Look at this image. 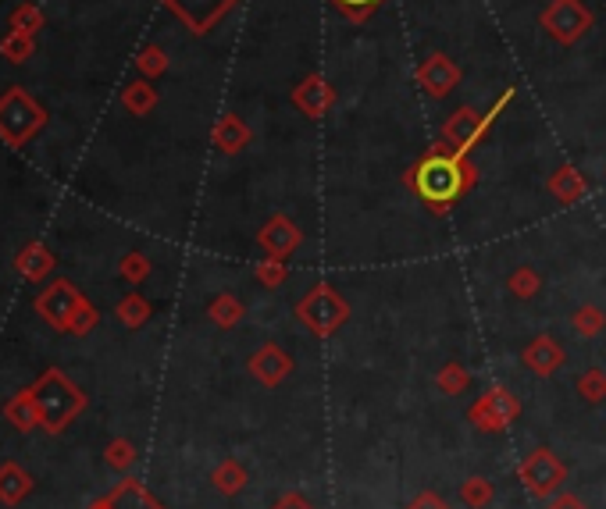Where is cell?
Masks as SVG:
<instances>
[{"instance_id": "obj_1", "label": "cell", "mask_w": 606, "mask_h": 509, "mask_svg": "<svg viewBox=\"0 0 606 509\" xmlns=\"http://www.w3.org/2000/svg\"><path fill=\"white\" fill-rule=\"evenodd\" d=\"M407 182L432 211L443 214L471 189V182H475V164L460 154H450V150H435V154L421 157V161L410 168Z\"/></svg>"}, {"instance_id": "obj_2", "label": "cell", "mask_w": 606, "mask_h": 509, "mask_svg": "<svg viewBox=\"0 0 606 509\" xmlns=\"http://www.w3.org/2000/svg\"><path fill=\"white\" fill-rule=\"evenodd\" d=\"M29 392H33L36 406H40V421L50 435H61V431L86 410V392H82L75 381H68V374L58 371V367H50L47 374H40V378L29 385Z\"/></svg>"}, {"instance_id": "obj_3", "label": "cell", "mask_w": 606, "mask_h": 509, "mask_svg": "<svg viewBox=\"0 0 606 509\" xmlns=\"http://www.w3.org/2000/svg\"><path fill=\"white\" fill-rule=\"evenodd\" d=\"M47 125V111L22 86L4 89L0 97V139L8 146H25Z\"/></svg>"}, {"instance_id": "obj_4", "label": "cell", "mask_w": 606, "mask_h": 509, "mask_svg": "<svg viewBox=\"0 0 606 509\" xmlns=\"http://www.w3.org/2000/svg\"><path fill=\"white\" fill-rule=\"evenodd\" d=\"M296 317L307 332H314L318 339H328V335H336L339 324L350 317V307H346V299H339L332 292V285H314L307 296L296 303Z\"/></svg>"}, {"instance_id": "obj_5", "label": "cell", "mask_w": 606, "mask_h": 509, "mask_svg": "<svg viewBox=\"0 0 606 509\" xmlns=\"http://www.w3.org/2000/svg\"><path fill=\"white\" fill-rule=\"evenodd\" d=\"M517 477H521V485L528 488V495L549 499V495H557L560 485L567 481V467L553 449H532V453L521 460V467H517Z\"/></svg>"}, {"instance_id": "obj_6", "label": "cell", "mask_w": 606, "mask_h": 509, "mask_svg": "<svg viewBox=\"0 0 606 509\" xmlns=\"http://www.w3.org/2000/svg\"><path fill=\"white\" fill-rule=\"evenodd\" d=\"M517 417H521V399L503 385L489 388V392L478 396L475 403H471V410H467V421L478 431H507Z\"/></svg>"}, {"instance_id": "obj_7", "label": "cell", "mask_w": 606, "mask_h": 509, "mask_svg": "<svg viewBox=\"0 0 606 509\" xmlns=\"http://www.w3.org/2000/svg\"><path fill=\"white\" fill-rule=\"evenodd\" d=\"M86 303V296H82L79 289H75L72 282H65V278H58V282H50L47 289L36 296V314L43 317V321L50 324V328H58V332H68L72 328V317L75 310Z\"/></svg>"}, {"instance_id": "obj_8", "label": "cell", "mask_w": 606, "mask_h": 509, "mask_svg": "<svg viewBox=\"0 0 606 509\" xmlns=\"http://www.w3.org/2000/svg\"><path fill=\"white\" fill-rule=\"evenodd\" d=\"M542 25H546L560 43H574L592 25V15L578 0H553V8L542 15Z\"/></svg>"}, {"instance_id": "obj_9", "label": "cell", "mask_w": 606, "mask_h": 509, "mask_svg": "<svg viewBox=\"0 0 606 509\" xmlns=\"http://www.w3.org/2000/svg\"><path fill=\"white\" fill-rule=\"evenodd\" d=\"M492 118H496V114L482 118V114L471 111V107H460V111H453V118L446 122V129H443L446 143H450V154L467 157V150H471V146L478 143V136H482V132L489 129Z\"/></svg>"}, {"instance_id": "obj_10", "label": "cell", "mask_w": 606, "mask_h": 509, "mask_svg": "<svg viewBox=\"0 0 606 509\" xmlns=\"http://www.w3.org/2000/svg\"><path fill=\"white\" fill-rule=\"evenodd\" d=\"M257 243H261V250L268 253V257L286 260L289 253L300 250L303 232L296 228V221L286 218V214H275V218H271L268 225H264L261 232H257Z\"/></svg>"}, {"instance_id": "obj_11", "label": "cell", "mask_w": 606, "mask_h": 509, "mask_svg": "<svg viewBox=\"0 0 606 509\" xmlns=\"http://www.w3.org/2000/svg\"><path fill=\"white\" fill-rule=\"evenodd\" d=\"M164 4H168V8H172L175 15L193 29V33H207V29H211V25L218 22V18H222L236 0H164Z\"/></svg>"}, {"instance_id": "obj_12", "label": "cell", "mask_w": 606, "mask_h": 509, "mask_svg": "<svg viewBox=\"0 0 606 509\" xmlns=\"http://www.w3.org/2000/svg\"><path fill=\"white\" fill-rule=\"evenodd\" d=\"M289 371H293V360H289L286 349L275 346V342H268V346H261L250 356V374H254L264 388H279L282 381L289 378Z\"/></svg>"}, {"instance_id": "obj_13", "label": "cell", "mask_w": 606, "mask_h": 509, "mask_svg": "<svg viewBox=\"0 0 606 509\" xmlns=\"http://www.w3.org/2000/svg\"><path fill=\"white\" fill-rule=\"evenodd\" d=\"M525 367L539 378H549V374H557L564 367V349H560L557 339H549V335H539V339L528 342V349L521 353Z\"/></svg>"}, {"instance_id": "obj_14", "label": "cell", "mask_w": 606, "mask_h": 509, "mask_svg": "<svg viewBox=\"0 0 606 509\" xmlns=\"http://www.w3.org/2000/svg\"><path fill=\"white\" fill-rule=\"evenodd\" d=\"M418 79L432 97H446V93L460 82V72L446 54H432L425 65L418 68Z\"/></svg>"}, {"instance_id": "obj_15", "label": "cell", "mask_w": 606, "mask_h": 509, "mask_svg": "<svg viewBox=\"0 0 606 509\" xmlns=\"http://www.w3.org/2000/svg\"><path fill=\"white\" fill-rule=\"evenodd\" d=\"M100 502H104V509H164L161 502L147 492V485L136 481V477H125L122 485L111 488Z\"/></svg>"}, {"instance_id": "obj_16", "label": "cell", "mask_w": 606, "mask_h": 509, "mask_svg": "<svg viewBox=\"0 0 606 509\" xmlns=\"http://www.w3.org/2000/svg\"><path fill=\"white\" fill-rule=\"evenodd\" d=\"M54 267H58V260H54V253H50L43 243H25L15 257V271L22 278H29V282H43Z\"/></svg>"}, {"instance_id": "obj_17", "label": "cell", "mask_w": 606, "mask_h": 509, "mask_svg": "<svg viewBox=\"0 0 606 509\" xmlns=\"http://www.w3.org/2000/svg\"><path fill=\"white\" fill-rule=\"evenodd\" d=\"M29 492H33V474L18 463H0V502L18 506Z\"/></svg>"}, {"instance_id": "obj_18", "label": "cell", "mask_w": 606, "mask_h": 509, "mask_svg": "<svg viewBox=\"0 0 606 509\" xmlns=\"http://www.w3.org/2000/svg\"><path fill=\"white\" fill-rule=\"evenodd\" d=\"M4 417H8V424H11V428H18V431L43 428L40 406H36V399H33V392H29V388H25V392H18V396H11L8 403H4Z\"/></svg>"}, {"instance_id": "obj_19", "label": "cell", "mask_w": 606, "mask_h": 509, "mask_svg": "<svg viewBox=\"0 0 606 509\" xmlns=\"http://www.w3.org/2000/svg\"><path fill=\"white\" fill-rule=\"evenodd\" d=\"M211 485L218 488L222 495H239L243 492L246 485H250V474H246V467L239 460H222L218 467H214V474H211Z\"/></svg>"}, {"instance_id": "obj_20", "label": "cell", "mask_w": 606, "mask_h": 509, "mask_svg": "<svg viewBox=\"0 0 606 509\" xmlns=\"http://www.w3.org/2000/svg\"><path fill=\"white\" fill-rule=\"evenodd\" d=\"M246 139H250V132H246V125L239 122L236 114H225L222 122L214 125V143H218V150H225V154H239L246 146Z\"/></svg>"}, {"instance_id": "obj_21", "label": "cell", "mask_w": 606, "mask_h": 509, "mask_svg": "<svg viewBox=\"0 0 606 509\" xmlns=\"http://www.w3.org/2000/svg\"><path fill=\"white\" fill-rule=\"evenodd\" d=\"M246 307L239 303L232 292H222V296H214L211 299V307H207V317H211L218 328H236L239 321H243Z\"/></svg>"}, {"instance_id": "obj_22", "label": "cell", "mask_w": 606, "mask_h": 509, "mask_svg": "<svg viewBox=\"0 0 606 509\" xmlns=\"http://www.w3.org/2000/svg\"><path fill=\"white\" fill-rule=\"evenodd\" d=\"M549 189H553V196H557L560 203H578L585 193H589L585 178L574 168H560L557 175H553V182H549Z\"/></svg>"}, {"instance_id": "obj_23", "label": "cell", "mask_w": 606, "mask_h": 509, "mask_svg": "<svg viewBox=\"0 0 606 509\" xmlns=\"http://www.w3.org/2000/svg\"><path fill=\"white\" fill-rule=\"evenodd\" d=\"M115 314H118V321H122L125 328H143L154 310H150V303L140 296V292H129V296H125L122 303L115 307Z\"/></svg>"}, {"instance_id": "obj_24", "label": "cell", "mask_w": 606, "mask_h": 509, "mask_svg": "<svg viewBox=\"0 0 606 509\" xmlns=\"http://www.w3.org/2000/svg\"><path fill=\"white\" fill-rule=\"evenodd\" d=\"M492 495H496V488H492L489 477H467L464 485H460V502H464L467 509H485L492 502Z\"/></svg>"}, {"instance_id": "obj_25", "label": "cell", "mask_w": 606, "mask_h": 509, "mask_svg": "<svg viewBox=\"0 0 606 509\" xmlns=\"http://www.w3.org/2000/svg\"><path fill=\"white\" fill-rule=\"evenodd\" d=\"M122 104L129 107L132 114H147V111H154V104H157V89L150 86V82H129L125 86V93H122Z\"/></svg>"}, {"instance_id": "obj_26", "label": "cell", "mask_w": 606, "mask_h": 509, "mask_svg": "<svg viewBox=\"0 0 606 509\" xmlns=\"http://www.w3.org/2000/svg\"><path fill=\"white\" fill-rule=\"evenodd\" d=\"M571 328L582 339H596L599 332L606 328V314L599 307H592V303H585L582 310H574V317H571Z\"/></svg>"}, {"instance_id": "obj_27", "label": "cell", "mask_w": 606, "mask_h": 509, "mask_svg": "<svg viewBox=\"0 0 606 509\" xmlns=\"http://www.w3.org/2000/svg\"><path fill=\"white\" fill-rule=\"evenodd\" d=\"M43 29V8L40 4H18L11 11V33H22V36H36Z\"/></svg>"}, {"instance_id": "obj_28", "label": "cell", "mask_w": 606, "mask_h": 509, "mask_svg": "<svg viewBox=\"0 0 606 509\" xmlns=\"http://www.w3.org/2000/svg\"><path fill=\"white\" fill-rule=\"evenodd\" d=\"M296 100L307 107V114H321L328 104H332V89H328L321 79H307L300 93H296Z\"/></svg>"}, {"instance_id": "obj_29", "label": "cell", "mask_w": 606, "mask_h": 509, "mask_svg": "<svg viewBox=\"0 0 606 509\" xmlns=\"http://www.w3.org/2000/svg\"><path fill=\"white\" fill-rule=\"evenodd\" d=\"M467 385H471V374L460 364H446L443 371L435 374V388L446 392V396H460V392H467Z\"/></svg>"}, {"instance_id": "obj_30", "label": "cell", "mask_w": 606, "mask_h": 509, "mask_svg": "<svg viewBox=\"0 0 606 509\" xmlns=\"http://www.w3.org/2000/svg\"><path fill=\"white\" fill-rule=\"evenodd\" d=\"M36 50V36H22V33H8L4 40H0V54L8 57V61H15V65H22V61H29Z\"/></svg>"}, {"instance_id": "obj_31", "label": "cell", "mask_w": 606, "mask_h": 509, "mask_svg": "<svg viewBox=\"0 0 606 509\" xmlns=\"http://www.w3.org/2000/svg\"><path fill=\"white\" fill-rule=\"evenodd\" d=\"M578 396H582L585 403H603L606 399V374L599 371V367H589V371L578 378Z\"/></svg>"}, {"instance_id": "obj_32", "label": "cell", "mask_w": 606, "mask_h": 509, "mask_svg": "<svg viewBox=\"0 0 606 509\" xmlns=\"http://www.w3.org/2000/svg\"><path fill=\"white\" fill-rule=\"evenodd\" d=\"M104 460L107 467L115 470H132V463H136V445H132L129 438H115V442H107Z\"/></svg>"}, {"instance_id": "obj_33", "label": "cell", "mask_w": 606, "mask_h": 509, "mask_svg": "<svg viewBox=\"0 0 606 509\" xmlns=\"http://www.w3.org/2000/svg\"><path fill=\"white\" fill-rule=\"evenodd\" d=\"M136 68H140L147 79H157V75L168 72V54H164L161 47H154V43H150V47H143L140 57H136Z\"/></svg>"}, {"instance_id": "obj_34", "label": "cell", "mask_w": 606, "mask_h": 509, "mask_svg": "<svg viewBox=\"0 0 606 509\" xmlns=\"http://www.w3.org/2000/svg\"><path fill=\"white\" fill-rule=\"evenodd\" d=\"M118 275H122L129 285L147 282V275H150V257H143V253H125L122 264H118Z\"/></svg>"}, {"instance_id": "obj_35", "label": "cell", "mask_w": 606, "mask_h": 509, "mask_svg": "<svg viewBox=\"0 0 606 509\" xmlns=\"http://www.w3.org/2000/svg\"><path fill=\"white\" fill-rule=\"evenodd\" d=\"M507 285H510V292H514L517 299H532L535 292H539V275H535L532 267H517L514 275L507 278Z\"/></svg>"}, {"instance_id": "obj_36", "label": "cell", "mask_w": 606, "mask_h": 509, "mask_svg": "<svg viewBox=\"0 0 606 509\" xmlns=\"http://www.w3.org/2000/svg\"><path fill=\"white\" fill-rule=\"evenodd\" d=\"M257 282L261 285H268V289H279L282 282H286V260H275V257H268V260H261V264H257Z\"/></svg>"}, {"instance_id": "obj_37", "label": "cell", "mask_w": 606, "mask_h": 509, "mask_svg": "<svg viewBox=\"0 0 606 509\" xmlns=\"http://www.w3.org/2000/svg\"><path fill=\"white\" fill-rule=\"evenodd\" d=\"M97 321H100L97 307H93L90 299H86V303H82V307L75 310V317H72V328H68V332H72V335H90L93 328H97Z\"/></svg>"}, {"instance_id": "obj_38", "label": "cell", "mask_w": 606, "mask_h": 509, "mask_svg": "<svg viewBox=\"0 0 606 509\" xmlns=\"http://www.w3.org/2000/svg\"><path fill=\"white\" fill-rule=\"evenodd\" d=\"M407 509H450V502H446L439 492H418L407 502Z\"/></svg>"}, {"instance_id": "obj_39", "label": "cell", "mask_w": 606, "mask_h": 509, "mask_svg": "<svg viewBox=\"0 0 606 509\" xmlns=\"http://www.w3.org/2000/svg\"><path fill=\"white\" fill-rule=\"evenodd\" d=\"M271 509H314V506L307 502V495L286 492V495H279V499H275V506H271Z\"/></svg>"}, {"instance_id": "obj_40", "label": "cell", "mask_w": 606, "mask_h": 509, "mask_svg": "<svg viewBox=\"0 0 606 509\" xmlns=\"http://www.w3.org/2000/svg\"><path fill=\"white\" fill-rule=\"evenodd\" d=\"M546 509H589L585 506L578 495H571V492H560V495H553V499L546 502Z\"/></svg>"}, {"instance_id": "obj_41", "label": "cell", "mask_w": 606, "mask_h": 509, "mask_svg": "<svg viewBox=\"0 0 606 509\" xmlns=\"http://www.w3.org/2000/svg\"><path fill=\"white\" fill-rule=\"evenodd\" d=\"M336 4H339L343 11H350V18H364L371 8H375L378 0H336Z\"/></svg>"}, {"instance_id": "obj_42", "label": "cell", "mask_w": 606, "mask_h": 509, "mask_svg": "<svg viewBox=\"0 0 606 509\" xmlns=\"http://www.w3.org/2000/svg\"><path fill=\"white\" fill-rule=\"evenodd\" d=\"M90 509H104V502H93V506Z\"/></svg>"}]
</instances>
